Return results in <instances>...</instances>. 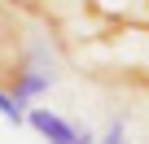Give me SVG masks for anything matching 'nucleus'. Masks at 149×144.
Instances as JSON below:
<instances>
[{"instance_id":"obj_1","label":"nucleus","mask_w":149,"mask_h":144,"mask_svg":"<svg viewBox=\"0 0 149 144\" xmlns=\"http://www.w3.org/2000/svg\"><path fill=\"white\" fill-rule=\"evenodd\" d=\"M26 122H31V131H40L48 144H97V135H92L88 127H74V122H66L61 114H53V109H44V105H31V109H26Z\"/></svg>"},{"instance_id":"obj_2","label":"nucleus","mask_w":149,"mask_h":144,"mask_svg":"<svg viewBox=\"0 0 149 144\" xmlns=\"http://www.w3.org/2000/svg\"><path fill=\"white\" fill-rule=\"evenodd\" d=\"M26 57V35H22V22L13 18V9L0 5V88L13 79L18 61Z\"/></svg>"},{"instance_id":"obj_3","label":"nucleus","mask_w":149,"mask_h":144,"mask_svg":"<svg viewBox=\"0 0 149 144\" xmlns=\"http://www.w3.org/2000/svg\"><path fill=\"white\" fill-rule=\"evenodd\" d=\"M0 118H9L13 127H18V122H26V101H18L9 88H0Z\"/></svg>"}]
</instances>
